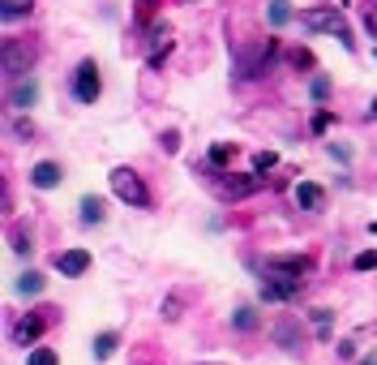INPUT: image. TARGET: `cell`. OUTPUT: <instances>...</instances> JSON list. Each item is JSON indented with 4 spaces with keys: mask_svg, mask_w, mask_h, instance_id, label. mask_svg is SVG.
<instances>
[{
    "mask_svg": "<svg viewBox=\"0 0 377 365\" xmlns=\"http://www.w3.org/2000/svg\"><path fill=\"white\" fill-rule=\"evenodd\" d=\"M360 365H377V357H365V361H360Z\"/></svg>",
    "mask_w": 377,
    "mask_h": 365,
    "instance_id": "836d02e7",
    "label": "cell"
},
{
    "mask_svg": "<svg viewBox=\"0 0 377 365\" xmlns=\"http://www.w3.org/2000/svg\"><path fill=\"white\" fill-rule=\"evenodd\" d=\"M373 116H377V99H373Z\"/></svg>",
    "mask_w": 377,
    "mask_h": 365,
    "instance_id": "e575fe53",
    "label": "cell"
},
{
    "mask_svg": "<svg viewBox=\"0 0 377 365\" xmlns=\"http://www.w3.org/2000/svg\"><path fill=\"white\" fill-rule=\"evenodd\" d=\"M274 339H279V344H283V348H300V344H296V323H292V318H287V323H279V327H274Z\"/></svg>",
    "mask_w": 377,
    "mask_h": 365,
    "instance_id": "ac0fdd59",
    "label": "cell"
},
{
    "mask_svg": "<svg viewBox=\"0 0 377 365\" xmlns=\"http://www.w3.org/2000/svg\"><path fill=\"white\" fill-rule=\"evenodd\" d=\"M35 43L26 39H5V78H22V73H31L35 65Z\"/></svg>",
    "mask_w": 377,
    "mask_h": 365,
    "instance_id": "3957f363",
    "label": "cell"
},
{
    "mask_svg": "<svg viewBox=\"0 0 377 365\" xmlns=\"http://www.w3.org/2000/svg\"><path fill=\"white\" fill-rule=\"evenodd\" d=\"M274 163H279V155H274V151H262V155H253V172H270Z\"/></svg>",
    "mask_w": 377,
    "mask_h": 365,
    "instance_id": "d4e9b609",
    "label": "cell"
},
{
    "mask_svg": "<svg viewBox=\"0 0 377 365\" xmlns=\"http://www.w3.org/2000/svg\"><path fill=\"white\" fill-rule=\"evenodd\" d=\"M163 146H167V151H181V133H176V129L163 133Z\"/></svg>",
    "mask_w": 377,
    "mask_h": 365,
    "instance_id": "1f68e13d",
    "label": "cell"
},
{
    "mask_svg": "<svg viewBox=\"0 0 377 365\" xmlns=\"http://www.w3.org/2000/svg\"><path fill=\"white\" fill-rule=\"evenodd\" d=\"M52 314H56V309H35V314H26V318H22V323L13 327V339H17L22 348L35 344V339L47 331V323H52Z\"/></svg>",
    "mask_w": 377,
    "mask_h": 365,
    "instance_id": "ba28073f",
    "label": "cell"
},
{
    "mask_svg": "<svg viewBox=\"0 0 377 365\" xmlns=\"http://www.w3.org/2000/svg\"><path fill=\"white\" fill-rule=\"evenodd\" d=\"M309 95H313V99L321 104V99H326V95H330V78H313V86H309Z\"/></svg>",
    "mask_w": 377,
    "mask_h": 365,
    "instance_id": "83f0119b",
    "label": "cell"
},
{
    "mask_svg": "<svg viewBox=\"0 0 377 365\" xmlns=\"http://www.w3.org/2000/svg\"><path fill=\"white\" fill-rule=\"evenodd\" d=\"M116 344H120V335H116V331H103V335L94 339V357H99V361H108V357L116 352Z\"/></svg>",
    "mask_w": 377,
    "mask_h": 365,
    "instance_id": "9a60e30c",
    "label": "cell"
},
{
    "mask_svg": "<svg viewBox=\"0 0 377 365\" xmlns=\"http://www.w3.org/2000/svg\"><path fill=\"white\" fill-rule=\"evenodd\" d=\"M39 99V86L35 82H17L13 90H9V108H31Z\"/></svg>",
    "mask_w": 377,
    "mask_h": 365,
    "instance_id": "4fadbf2b",
    "label": "cell"
},
{
    "mask_svg": "<svg viewBox=\"0 0 377 365\" xmlns=\"http://www.w3.org/2000/svg\"><path fill=\"white\" fill-rule=\"evenodd\" d=\"M56 271H60L65 279L86 275V271H90V254H86V250H65V254H56Z\"/></svg>",
    "mask_w": 377,
    "mask_h": 365,
    "instance_id": "30bf717a",
    "label": "cell"
},
{
    "mask_svg": "<svg viewBox=\"0 0 377 365\" xmlns=\"http://www.w3.org/2000/svg\"><path fill=\"white\" fill-rule=\"evenodd\" d=\"M155 9H159V0H133V13H137L142 22H146L150 13H155Z\"/></svg>",
    "mask_w": 377,
    "mask_h": 365,
    "instance_id": "f1b7e54d",
    "label": "cell"
},
{
    "mask_svg": "<svg viewBox=\"0 0 377 365\" xmlns=\"http://www.w3.org/2000/svg\"><path fill=\"white\" fill-rule=\"evenodd\" d=\"M215 185H219L223 198H249V193H258L266 181H262V172H244V177H232V172H228V177H219Z\"/></svg>",
    "mask_w": 377,
    "mask_h": 365,
    "instance_id": "52a82bcc",
    "label": "cell"
},
{
    "mask_svg": "<svg viewBox=\"0 0 377 365\" xmlns=\"http://www.w3.org/2000/svg\"><path fill=\"white\" fill-rule=\"evenodd\" d=\"M274 52H279V43H274V39H266V43H258V47H249V52H240V78H258V73H266V65H270Z\"/></svg>",
    "mask_w": 377,
    "mask_h": 365,
    "instance_id": "8992f818",
    "label": "cell"
},
{
    "mask_svg": "<svg viewBox=\"0 0 377 365\" xmlns=\"http://www.w3.org/2000/svg\"><path fill=\"white\" fill-rule=\"evenodd\" d=\"M296 206H300V211H321V206H326V189L313 185V181H300V185H296Z\"/></svg>",
    "mask_w": 377,
    "mask_h": 365,
    "instance_id": "7c38bea8",
    "label": "cell"
},
{
    "mask_svg": "<svg viewBox=\"0 0 377 365\" xmlns=\"http://www.w3.org/2000/svg\"><path fill=\"white\" fill-rule=\"evenodd\" d=\"M103 82H99V65L94 60H82L78 73H73V95H78V104H94Z\"/></svg>",
    "mask_w": 377,
    "mask_h": 365,
    "instance_id": "5b68a950",
    "label": "cell"
},
{
    "mask_svg": "<svg viewBox=\"0 0 377 365\" xmlns=\"http://www.w3.org/2000/svg\"><path fill=\"white\" fill-rule=\"evenodd\" d=\"M351 266H356V271H373V266H377V250H365V254H356V262H351Z\"/></svg>",
    "mask_w": 377,
    "mask_h": 365,
    "instance_id": "484cf974",
    "label": "cell"
},
{
    "mask_svg": "<svg viewBox=\"0 0 377 365\" xmlns=\"http://www.w3.org/2000/svg\"><path fill=\"white\" fill-rule=\"evenodd\" d=\"M232 155H236V146H228V142H215V146H210V163H215V168H223Z\"/></svg>",
    "mask_w": 377,
    "mask_h": 365,
    "instance_id": "ffe728a7",
    "label": "cell"
},
{
    "mask_svg": "<svg viewBox=\"0 0 377 365\" xmlns=\"http://www.w3.org/2000/svg\"><path fill=\"white\" fill-rule=\"evenodd\" d=\"M112 193H116L120 202L137 206V211H146V206H150V189L142 185V177L133 172V168H116V172H112Z\"/></svg>",
    "mask_w": 377,
    "mask_h": 365,
    "instance_id": "7a4b0ae2",
    "label": "cell"
},
{
    "mask_svg": "<svg viewBox=\"0 0 377 365\" xmlns=\"http://www.w3.org/2000/svg\"><path fill=\"white\" fill-rule=\"evenodd\" d=\"M13 250H17V254H31V241L22 236V232H13Z\"/></svg>",
    "mask_w": 377,
    "mask_h": 365,
    "instance_id": "4dcf8cb0",
    "label": "cell"
},
{
    "mask_svg": "<svg viewBox=\"0 0 377 365\" xmlns=\"http://www.w3.org/2000/svg\"><path fill=\"white\" fill-rule=\"evenodd\" d=\"M287 22H292V5L287 0H274L270 5V26H287Z\"/></svg>",
    "mask_w": 377,
    "mask_h": 365,
    "instance_id": "e0dca14e",
    "label": "cell"
},
{
    "mask_svg": "<svg viewBox=\"0 0 377 365\" xmlns=\"http://www.w3.org/2000/svg\"><path fill=\"white\" fill-rule=\"evenodd\" d=\"M300 288H305V279H300V275L266 271V279H262V301H292V297H300Z\"/></svg>",
    "mask_w": 377,
    "mask_h": 365,
    "instance_id": "277c9868",
    "label": "cell"
},
{
    "mask_svg": "<svg viewBox=\"0 0 377 365\" xmlns=\"http://www.w3.org/2000/svg\"><path fill=\"white\" fill-rule=\"evenodd\" d=\"M330 309H313V327H317V339H330Z\"/></svg>",
    "mask_w": 377,
    "mask_h": 365,
    "instance_id": "d6986e66",
    "label": "cell"
},
{
    "mask_svg": "<svg viewBox=\"0 0 377 365\" xmlns=\"http://www.w3.org/2000/svg\"><path fill=\"white\" fill-rule=\"evenodd\" d=\"M17 292H22V297H39V292H43V275H39V271H26V275L17 279Z\"/></svg>",
    "mask_w": 377,
    "mask_h": 365,
    "instance_id": "2e32d148",
    "label": "cell"
},
{
    "mask_svg": "<svg viewBox=\"0 0 377 365\" xmlns=\"http://www.w3.org/2000/svg\"><path fill=\"white\" fill-rule=\"evenodd\" d=\"M365 31H369V39H377V0H365Z\"/></svg>",
    "mask_w": 377,
    "mask_h": 365,
    "instance_id": "603a6c76",
    "label": "cell"
},
{
    "mask_svg": "<svg viewBox=\"0 0 377 365\" xmlns=\"http://www.w3.org/2000/svg\"><path fill=\"white\" fill-rule=\"evenodd\" d=\"M287 60H292V69H313V52H309V47H296Z\"/></svg>",
    "mask_w": 377,
    "mask_h": 365,
    "instance_id": "cb8c5ba5",
    "label": "cell"
},
{
    "mask_svg": "<svg viewBox=\"0 0 377 365\" xmlns=\"http://www.w3.org/2000/svg\"><path fill=\"white\" fill-rule=\"evenodd\" d=\"M176 309H181V301H176V297H171V301L163 305V318H181V314H176Z\"/></svg>",
    "mask_w": 377,
    "mask_h": 365,
    "instance_id": "d6a6232c",
    "label": "cell"
},
{
    "mask_svg": "<svg viewBox=\"0 0 377 365\" xmlns=\"http://www.w3.org/2000/svg\"><path fill=\"white\" fill-rule=\"evenodd\" d=\"M103 198H82V224H103Z\"/></svg>",
    "mask_w": 377,
    "mask_h": 365,
    "instance_id": "5bb4252c",
    "label": "cell"
},
{
    "mask_svg": "<svg viewBox=\"0 0 377 365\" xmlns=\"http://www.w3.org/2000/svg\"><path fill=\"white\" fill-rule=\"evenodd\" d=\"M330 120H335L330 112H317V116H313V129H317V133H321V129H330Z\"/></svg>",
    "mask_w": 377,
    "mask_h": 365,
    "instance_id": "f546056e",
    "label": "cell"
},
{
    "mask_svg": "<svg viewBox=\"0 0 377 365\" xmlns=\"http://www.w3.org/2000/svg\"><path fill=\"white\" fill-rule=\"evenodd\" d=\"M300 22H305L309 31H330L343 47H356V39H351V31H347V22L339 17V9H330V5H321V9H305L300 13Z\"/></svg>",
    "mask_w": 377,
    "mask_h": 365,
    "instance_id": "6da1fadb",
    "label": "cell"
},
{
    "mask_svg": "<svg viewBox=\"0 0 377 365\" xmlns=\"http://www.w3.org/2000/svg\"><path fill=\"white\" fill-rule=\"evenodd\" d=\"M0 13H5V22H17L22 13H31V0H5V9H0Z\"/></svg>",
    "mask_w": 377,
    "mask_h": 365,
    "instance_id": "7402d4cb",
    "label": "cell"
},
{
    "mask_svg": "<svg viewBox=\"0 0 377 365\" xmlns=\"http://www.w3.org/2000/svg\"><path fill=\"white\" fill-rule=\"evenodd\" d=\"M31 365H56V348H35V352H31Z\"/></svg>",
    "mask_w": 377,
    "mask_h": 365,
    "instance_id": "4316f807",
    "label": "cell"
},
{
    "mask_svg": "<svg viewBox=\"0 0 377 365\" xmlns=\"http://www.w3.org/2000/svg\"><path fill=\"white\" fill-rule=\"evenodd\" d=\"M60 177H65V172H60V163H52V159H43V163L31 168V185H35V189H56Z\"/></svg>",
    "mask_w": 377,
    "mask_h": 365,
    "instance_id": "8fae6325",
    "label": "cell"
},
{
    "mask_svg": "<svg viewBox=\"0 0 377 365\" xmlns=\"http://www.w3.org/2000/svg\"><path fill=\"white\" fill-rule=\"evenodd\" d=\"M232 323H236L240 331H258V314H253V309H249V305H240V309H236V318H232Z\"/></svg>",
    "mask_w": 377,
    "mask_h": 365,
    "instance_id": "44dd1931",
    "label": "cell"
},
{
    "mask_svg": "<svg viewBox=\"0 0 377 365\" xmlns=\"http://www.w3.org/2000/svg\"><path fill=\"white\" fill-rule=\"evenodd\" d=\"M206 365H215V361H206Z\"/></svg>",
    "mask_w": 377,
    "mask_h": 365,
    "instance_id": "d590c367",
    "label": "cell"
},
{
    "mask_svg": "<svg viewBox=\"0 0 377 365\" xmlns=\"http://www.w3.org/2000/svg\"><path fill=\"white\" fill-rule=\"evenodd\" d=\"M309 266H313V258H309V254H274V258H266V271H279V275H300V279L309 275Z\"/></svg>",
    "mask_w": 377,
    "mask_h": 365,
    "instance_id": "9c48e42d",
    "label": "cell"
}]
</instances>
